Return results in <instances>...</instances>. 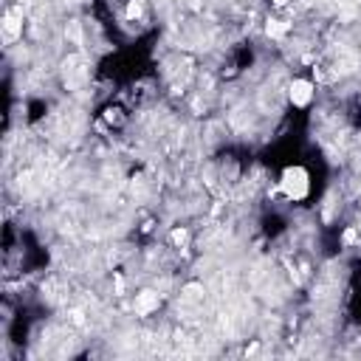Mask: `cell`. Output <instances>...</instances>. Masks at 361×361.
I'll use <instances>...</instances> for the list:
<instances>
[{"instance_id": "6da1fadb", "label": "cell", "mask_w": 361, "mask_h": 361, "mask_svg": "<svg viewBox=\"0 0 361 361\" xmlns=\"http://www.w3.org/2000/svg\"><path fill=\"white\" fill-rule=\"evenodd\" d=\"M310 172L302 166V164H290L282 169L279 175V192L290 200V203H302L307 195H310Z\"/></svg>"}, {"instance_id": "7a4b0ae2", "label": "cell", "mask_w": 361, "mask_h": 361, "mask_svg": "<svg viewBox=\"0 0 361 361\" xmlns=\"http://www.w3.org/2000/svg\"><path fill=\"white\" fill-rule=\"evenodd\" d=\"M285 96L296 110H307L316 99V82L310 76H293L285 87Z\"/></svg>"}, {"instance_id": "3957f363", "label": "cell", "mask_w": 361, "mask_h": 361, "mask_svg": "<svg viewBox=\"0 0 361 361\" xmlns=\"http://www.w3.org/2000/svg\"><path fill=\"white\" fill-rule=\"evenodd\" d=\"M23 25H25V11L23 6H8L6 14H3V37L6 42H17L23 37Z\"/></svg>"}, {"instance_id": "277c9868", "label": "cell", "mask_w": 361, "mask_h": 361, "mask_svg": "<svg viewBox=\"0 0 361 361\" xmlns=\"http://www.w3.org/2000/svg\"><path fill=\"white\" fill-rule=\"evenodd\" d=\"M158 307H161V293L152 290V288H144V290H138V293L133 296V313L141 316V319L152 316Z\"/></svg>"}, {"instance_id": "5b68a950", "label": "cell", "mask_w": 361, "mask_h": 361, "mask_svg": "<svg viewBox=\"0 0 361 361\" xmlns=\"http://www.w3.org/2000/svg\"><path fill=\"white\" fill-rule=\"evenodd\" d=\"M290 34V23L288 20H279V17H268L265 20V37L271 39H282Z\"/></svg>"}, {"instance_id": "8992f818", "label": "cell", "mask_w": 361, "mask_h": 361, "mask_svg": "<svg viewBox=\"0 0 361 361\" xmlns=\"http://www.w3.org/2000/svg\"><path fill=\"white\" fill-rule=\"evenodd\" d=\"M102 118L110 124V127H124L127 124V113H124V107H104V113H102Z\"/></svg>"}, {"instance_id": "52a82bcc", "label": "cell", "mask_w": 361, "mask_h": 361, "mask_svg": "<svg viewBox=\"0 0 361 361\" xmlns=\"http://www.w3.org/2000/svg\"><path fill=\"white\" fill-rule=\"evenodd\" d=\"M288 3H290V0H271V6H274L276 11H282V8H288Z\"/></svg>"}]
</instances>
